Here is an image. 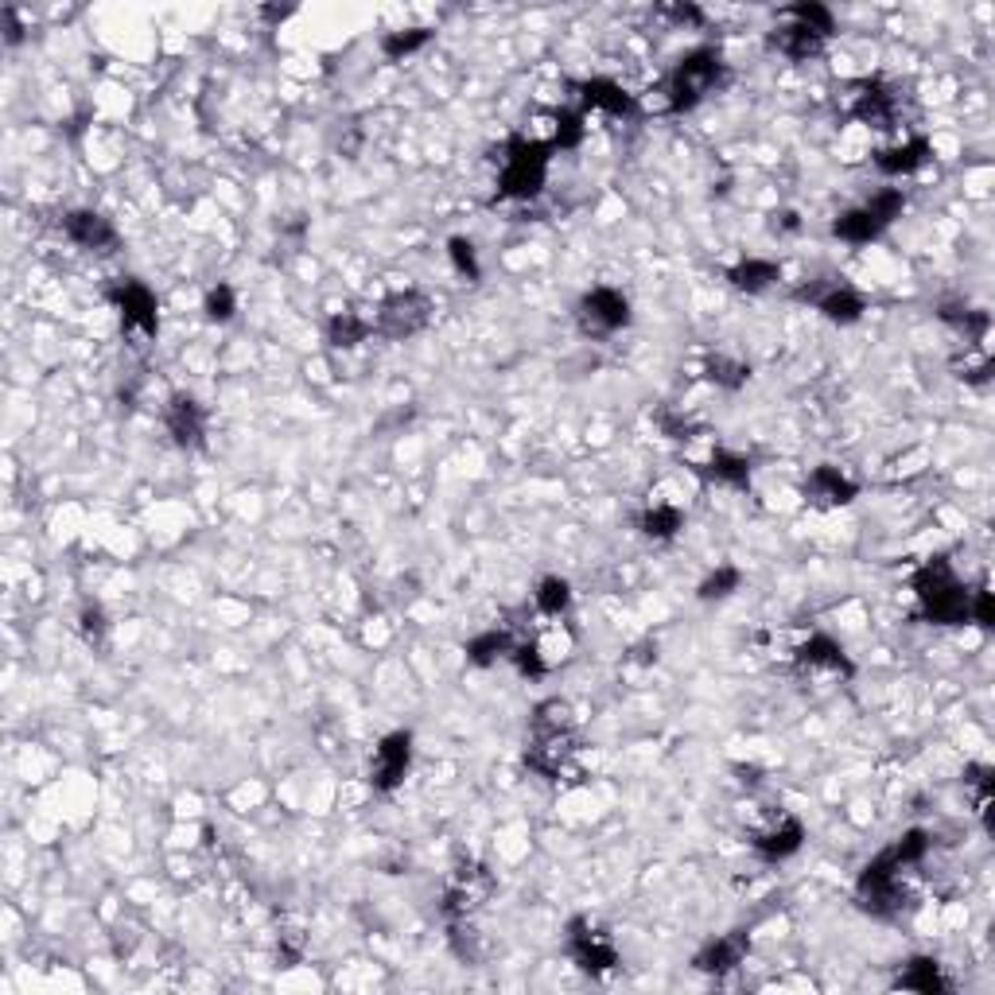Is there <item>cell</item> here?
Segmentation results:
<instances>
[{
    "label": "cell",
    "mask_w": 995,
    "mask_h": 995,
    "mask_svg": "<svg viewBox=\"0 0 995 995\" xmlns=\"http://www.w3.org/2000/svg\"><path fill=\"white\" fill-rule=\"evenodd\" d=\"M969 619L980 622V626H995V603H992V591H987V587L969 591Z\"/></svg>",
    "instance_id": "f35d334b"
},
{
    "label": "cell",
    "mask_w": 995,
    "mask_h": 995,
    "mask_svg": "<svg viewBox=\"0 0 995 995\" xmlns=\"http://www.w3.org/2000/svg\"><path fill=\"white\" fill-rule=\"evenodd\" d=\"M747 949H750V937L743 934V929H735V934H723V937H715L712 945H704V949L697 953V961H692V969L723 976V972L739 969L743 957H747Z\"/></svg>",
    "instance_id": "9a60e30c"
},
{
    "label": "cell",
    "mask_w": 995,
    "mask_h": 995,
    "mask_svg": "<svg viewBox=\"0 0 995 995\" xmlns=\"http://www.w3.org/2000/svg\"><path fill=\"white\" fill-rule=\"evenodd\" d=\"M813 304H817V312L825 315V319H833V324H856L859 315L868 312L863 296H859L856 289H848V284H833V289H825L821 296H813Z\"/></svg>",
    "instance_id": "44dd1931"
},
{
    "label": "cell",
    "mask_w": 995,
    "mask_h": 995,
    "mask_svg": "<svg viewBox=\"0 0 995 995\" xmlns=\"http://www.w3.org/2000/svg\"><path fill=\"white\" fill-rule=\"evenodd\" d=\"M743 584V576H739V568H732V564H723V568H715L712 576L700 584V599H723V596H732L735 587Z\"/></svg>",
    "instance_id": "e575fe53"
},
{
    "label": "cell",
    "mask_w": 995,
    "mask_h": 995,
    "mask_svg": "<svg viewBox=\"0 0 995 995\" xmlns=\"http://www.w3.org/2000/svg\"><path fill=\"white\" fill-rule=\"evenodd\" d=\"M206 319H214V324H226V319H234V312H238V296H234L230 284H218V289L206 292Z\"/></svg>",
    "instance_id": "d590c367"
},
{
    "label": "cell",
    "mask_w": 995,
    "mask_h": 995,
    "mask_svg": "<svg viewBox=\"0 0 995 995\" xmlns=\"http://www.w3.org/2000/svg\"><path fill=\"white\" fill-rule=\"evenodd\" d=\"M665 16H672L677 24H700V20H704V12L692 9V4H677V9H665Z\"/></svg>",
    "instance_id": "60d3db41"
},
{
    "label": "cell",
    "mask_w": 995,
    "mask_h": 995,
    "mask_svg": "<svg viewBox=\"0 0 995 995\" xmlns=\"http://www.w3.org/2000/svg\"><path fill=\"white\" fill-rule=\"evenodd\" d=\"M785 20H798V24H805L809 32L817 35H833V12L825 9V4H790V9L782 12Z\"/></svg>",
    "instance_id": "1f68e13d"
},
{
    "label": "cell",
    "mask_w": 995,
    "mask_h": 995,
    "mask_svg": "<svg viewBox=\"0 0 995 995\" xmlns=\"http://www.w3.org/2000/svg\"><path fill=\"white\" fill-rule=\"evenodd\" d=\"M536 611L545 614V619H561L564 611H568V603H572V587H568V579H561V576H549V579H541V587H536Z\"/></svg>",
    "instance_id": "f546056e"
},
{
    "label": "cell",
    "mask_w": 995,
    "mask_h": 995,
    "mask_svg": "<svg viewBox=\"0 0 995 995\" xmlns=\"http://www.w3.org/2000/svg\"><path fill=\"white\" fill-rule=\"evenodd\" d=\"M370 331H374L370 319H362V315H354V312H339V315H331V324H327V342L350 350V347H358V342H366Z\"/></svg>",
    "instance_id": "4316f807"
},
{
    "label": "cell",
    "mask_w": 995,
    "mask_h": 995,
    "mask_svg": "<svg viewBox=\"0 0 995 995\" xmlns=\"http://www.w3.org/2000/svg\"><path fill=\"white\" fill-rule=\"evenodd\" d=\"M793 665L801 672H828V677H851V662L844 657V649L825 634H813L793 649Z\"/></svg>",
    "instance_id": "5bb4252c"
},
{
    "label": "cell",
    "mask_w": 995,
    "mask_h": 995,
    "mask_svg": "<svg viewBox=\"0 0 995 995\" xmlns=\"http://www.w3.org/2000/svg\"><path fill=\"white\" fill-rule=\"evenodd\" d=\"M105 634H110V622H105V614L98 611V607H86V611H82V638L90 642V646H102Z\"/></svg>",
    "instance_id": "ab89813d"
},
{
    "label": "cell",
    "mask_w": 995,
    "mask_h": 995,
    "mask_svg": "<svg viewBox=\"0 0 995 995\" xmlns=\"http://www.w3.org/2000/svg\"><path fill=\"white\" fill-rule=\"evenodd\" d=\"M801 840H805V828H801V821L798 817H774L766 828H758L755 833V851L762 859H785V856H793V851L801 848Z\"/></svg>",
    "instance_id": "2e32d148"
},
{
    "label": "cell",
    "mask_w": 995,
    "mask_h": 995,
    "mask_svg": "<svg viewBox=\"0 0 995 995\" xmlns=\"http://www.w3.org/2000/svg\"><path fill=\"white\" fill-rule=\"evenodd\" d=\"M549 140L513 137L502 156V176H498V199H533L541 195L549 176Z\"/></svg>",
    "instance_id": "277c9868"
},
{
    "label": "cell",
    "mask_w": 995,
    "mask_h": 995,
    "mask_svg": "<svg viewBox=\"0 0 995 995\" xmlns=\"http://www.w3.org/2000/svg\"><path fill=\"white\" fill-rule=\"evenodd\" d=\"M723 82H727L723 59L712 52V47H700V52L685 55V59L677 63V70L669 75V82H665V90H662L665 110H672V113L692 110V105H700L708 94H715Z\"/></svg>",
    "instance_id": "3957f363"
},
{
    "label": "cell",
    "mask_w": 995,
    "mask_h": 995,
    "mask_svg": "<svg viewBox=\"0 0 995 995\" xmlns=\"http://www.w3.org/2000/svg\"><path fill=\"white\" fill-rule=\"evenodd\" d=\"M894 987H902V992H918V995H941V992H949V980L941 976V964H937L934 957H914V961L898 972Z\"/></svg>",
    "instance_id": "7402d4cb"
},
{
    "label": "cell",
    "mask_w": 995,
    "mask_h": 995,
    "mask_svg": "<svg viewBox=\"0 0 995 995\" xmlns=\"http://www.w3.org/2000/svg\"><path fill=\"white\" fill-rule=\"evenodd\" d=\"M805 494L817 506H848L856 498V483L840 467H817L805 478Z\"/></svg>",
    "instance_id": "ac0fdd59"
},
{
    "label": "cell",
    "mask_w": 995,
    "mask_h": 995,
    "mask_svg": "<svg viewBox=\"0 0 995 995\" xmlns=\"http://www.w3.org/2000/svg\"><path fill=\"white\" fill-rule=\"evenodd\" d=\"M926 160H929V140L911 137L894 148H883V152L875 156V168L883 171V176H911V171H918Z\"/></svg>",
    "instance_id": "ffe728a7"
},
{
    "label": "cell",
    "mask_w": 995,
    "mask_h": 995,
    "mask_svg": "<svg viewBox=\"0 0 995 995\" xmlns=\"http://www.w3.org/2000/svg\"><path fill=\"white\" fill-rule=\"evenodd\" d=\"M428 39H432V32H428V27H409V32H389V35L382 39V52H385V59L400 63V59H409V55H417Z\"/></svg>",
    "instance_id": "4dcf8cb0"
},
{
    "label": "cell",
    "mask_w": 995,
    "mask_h": 995,
    "mask_svg": "<svg viewBox=\"0 0 995 995\" xmlns=\"http://www.w3.org/2000/svg\"><path fill=\"white\" fill-rule=\"evenodd\" d=\"M770 47L782 52L785 59H813V55H821V47H825V35L809 32V27L798 24V20H785V24L774 27V35H770Z\"/></svg>",
    "instance_id": "d6986e66"
},
{
    "label": "cell",
    "mask_w": 995,
    "mask_h": 995,
    "mask_svg": "<svg viewBox=\"0 0 995 995\" xmlns=\"http://www.w3.org/2000/svg\"><path fill=\"white\" fill-rule=\"evenodd\" d=\"M576 743L579 739H576V723H572V708L564 700H545L533 712V735H529V750H525L529 770L561 782L572 770Z\"/></svg>",
    "instance_id": "6da1fadb"
},
{
    "label": "cell",
    "mask_w": 995,
    "mask_h": 995,
    "mask_svg": "<svg viewBox=\"0 0 995 995\" xmlns=\"http://www.w3.org/2000/svg\"><path fill=\"white\" fill-rule=\"evenodd\" d=\"M630 324V299L619 289H591L579 299V327L591 339H607V335L622 331Z\"/></svg>",
    "instance_id": "ba28073f"
},
{
    "label": "cell",
    "mask_w": 995,
    "mask_h": 995,
    "mask_svg": "<svg viewBox=\"0 0 995 995\" xmlns=\"http://www.w3.org/2000/svg\"><path fill=\"white\" fill-rule=\"evenodd\" d=\"M848 113L871 128H891L898 121V98L883 82H859L848 102Z\"/></svg>",
    "instance_id": "7c38bea8"
},
{
    "label": "cell",
    "mask_w": 995,
    "mask_h": 995,
    "mask_svg": "<svg viewBox=\"0 0 995 995\" xmlns=\"http://www.w3.org/2000/svg\"><path fill=\"white\" fill-rule=\"evenodd\" d=\"M163 425H168L171 440H176L179 448H199L206 436V409L195 397L176 393V397L168 400V409H163Z\"/></svg>",
    "instance_id": "4fadbf2b"
},
{
    "label": "cell",
    "mask_w": 995,
    "mask_h": 995,
    "mask_svg": "<svg viewBox=\"0 0 995 995\" xmlns=\"http://www.w3.org/2000/svg\"><path fill=\"white\" fill-rule=\"evenodd\" d=\"M510 654H513V642L506 630H486V634L467 642V657L475 665H494L498 657H510Z\"/></svg>",
    "instance_id": "f1b7e54d"
},
{
    "label": "cell",
    "mask_w": 995,
    "mask_h": 995,
    "mask_svg": "<svg viewBox=\"0 0 995 995\" xmlns=\"http://www.w3.org/2000/svg\"><path fill=\"white\" fill-rule=\"evenodd\" d=\"M782 276V269H778L774 261H762V257H747V261H739L727 273V281L735 284L739 292H766L770 284Z\"/></svg>",
    "instance_id": "cb8c5ba5"
},
{
    "label": "cell",
    "mask_w": 995,
    "mask_h": 995,
    "mask_svg": "<svg viewBox=\"0 0 995 995\" xmlns=\"http://www.w3.org/2000/svg\"><path fill=\"white\" fill-rule=\"evenodd\" d=\"M836 238H844V241H851V246H868V241H875L879 234L886 230L883 222L875 218V214L868 211V206H859V211H848V214H840L836 218Z\"/></svg>",
    "instance_id": "d4e9b609"
},
{
    "label": "cell",
    "mask_w": 995,
    "mask_h": 995,
    "mask_svg": "<svg viewBox=\"0 0 995 995\" xmlns=\"http://www.w3.org/2000/svg\"><path fill=\"white\" fill-rule=\"evenodd\" d=\"M490 894H494V875L483 868V863L467 859V863H460V868L451 871L448 891H443V911H448L451 918H471Z\"/></svg>",
    "instance_id": "52a82bcc"
},
{
    "label": "cell",
    "mask_w": 995,
    "mask_h": 995,
    "mask_svg": "<svg viewBox=\"0 0 995 995\" xmlns=\"http://www.w3.org/2000/svg\"><path fill=\"white\" fill-rule=\"evenodd\" d=\"M63 230H67V238L75 241V246L82 249H110L113 241H117V230H113V222L102 218V214L94 211H75L67 214V222H63Z\"/></svg>",
    "instance_id": "e0dca14e"
},
{
    "label": "cell",
    "mask_w": 995,
    "mask_h": 995,
    "mask_svg": "<svg viewBox=\"0 0 995 995\" xmlns=\"http://www.w3.org/2000/svg\"><path fill=\"white\" fill-rule=\"evenodd\" d=\"M412 766V735L409 732H393L382 739L374 755V790L393 793Z\"/></svg>",
    "instance_id": "8fae6325"
},
{
    "label": "cell",
    "mask_w": 995,
    "mask_h": 995,
    "mask_svg": "<svg viewBox=\"0 0 995 995\" xmlns=\"http://www.w3.org/2000/svg\"><path fill=\"white\" fill-rule=\"evenodd\" d=\"M579 90H584V105L611 113V117H626V113L638 110L634 98H630L619 82H611V78H591V82H584Z\"/></svg>",
    "instance_id": "603a6c76"
},
{
    "label": "cell",
    "mask_w": 995,
    "mask_h": 995,
    "mask_svg": "<svg viewBox=\"0 0 995 995\" xmlns=\"http://www.w3.org/2000/svg\"><path fill=\"white\" fill-rule=\"evenodd\" d=\"M428 319H432V299L425 292H393L377 307L374 331L382 339H409V335L425 331Z\"/></svg>",
    "instance_id": "8992f818"
},
{
    "label": "cell",
    "mask_w": 995,
    "mask_h": 995,
    "mask_svg": "<svg viewBox=\"0 0 995 995\" xmlns=\"http://www.w3.org/2000/svg\"><path fill=\"white\" fill-rule=\"evenodd\" d=\"M579 140H584V117L572 110H561L553 117V140H549V148H576Z\"/></svg>",
    "instance_id": "d6a6232c"
},
{
    "label": "cell",
    "mask_w": 995,
    "mask_h": 995,
    "mask_svg": "<svg viewBox=\"0 0 995 995\" xmlns=\"http://www.w3.org/2000/svg\"><path fill=\"white\" fill-rule=\"evenodd\" d=\"M681 525H685L681 506L654 502L646 513H642V533L654 536V541H669V536H677V529H681Z\"/></svg>",
    "instance_id": "83f0119b"
},
{
    "label": "cell",
    "mask_w": 995,
    "mask_h": 995,
    "mask_svg": "<svg viewBox=\"0 0 995 995\" xmlns=\"http://www.w3.org/2000/svg\"><path fill=\"white\" fill-rule=\"evenodd\" d=\"M110 299L117 304L125 331H140V335H148V339H152V335L160 331V315H156V296H152V292H148L140 281H121L117 289L110 292Z\"/></svg>",
    "instance_id": "30bf717a"
},
{
    "label": "cell",
    "mask_w": 995,
    "mask_h": 995,
    "mask_svg": "<svg viewBox=\"0 0 995 995\" xmlns=\"http://www.w3.org/2000/svg\"><path fill=\"white\" fill-rule=\"evenodd\" d=\"M902 206H906V199H902V191H894V188H891V191H879V195L868 203V211L875 214V218L883 222V226H891V222L902 214Z\"/></svg>",
    "instance_id": "8d00e7d4"
},
{
    "label": "cell",
    "mask_w": 995,
    "mask_h": 995,
    "mask_svg": "<svg viewBox=\"0 0 995 995\" xmlns=\"http://www.w3.org/2000/svg\"><path fill=\"white\" fill-rule=\"evenodd\" d=\"M448 253H451V264H455V269H460L463 276H471V281H478L475 246H471L467 238H451V241H448Z\"/></svg>",
    "instance_id": "74e56055"
},
{
    "label": "cell",
    "mask_w": 995,
    "mask_h": 995,
    "mask_svg": "<svg viewBox=\"0 0 995 995\" xmlns=\"http://www.w3.org/2000/svg\"><path fill=\"white\" fill-rule=\"evenodd\" d=\"M914 591H918L921 614L937 626H957V622L969 619V591L961 587L945 556H934L914 572Z\"/></svg>",
    "instance_id": "7a4b0ae2"
},
{
    "label": "cell",
    "mask_w": 995,
    "mask_h": 995,
    "mask_svg": "<svg viewBox=\"0 0 995 995\" xmlns=\"http://www.w3.org/2000/svg\"><path fill=\"white\" fill-rule=\"evenodd\" d=\"M906 868H898V859L891 851L875 856L868 868L859 871L856 894L863 902V911L879 914V918H894L902 911V898H906V883H902Z\"/></svg>",
    "instance_id": "5b68a950"
},
{
    "label": "cell",
    "mask_w": 995,
    "mask_h": 995,
    "mask_svg": "<svg viewBox=\"0 0 995 995\" xmlns=\"http://www.w3.org/2000/svg\"><path fill=\"white\" fill-rule=\"evenodd\" d=\"M704 475L715 478V483H723V486H735V490H747L750 486V463L743 460V455H735V451L720 448V451H712Z\"/></svg>",
    "instance_id": "484cf974"
},
{
    "label": "cell",
    "mask_w": 995,
    "mask_h": 995,
    "mask_svg": "<svg viewBox=\"0 0 995 995\" xmlns=\"http://www.w3.org/2000/svg\"><path fill=\"white\" fill-rule=\"evenodd\" d=\"M750 370L743 366V362H735V358L727 354H715L708 358V377H712L715 385H723V389H739L743 382H747Z\"/></svg>",
    "instance_id": "836d02e7"
},
{
    "label": "cell",
    "mask_w": 995,
    "mask_h": 995,
    "mask_svg": "<svg viewBox=\"0 0 995 995\" xmlns=\"http://www.w3.org/2000/svg\"><path fill=\"white\" fill-rule=\"evenodd\" d=\"M568 953H572V961H576L584 972H591V976H607V972L619 964V953H614L611 937H607L603 929L591 926V921H584V918L572 921Z\"/></svg>",
    "instance_id": "9c48e42d"
}]
</instances>
